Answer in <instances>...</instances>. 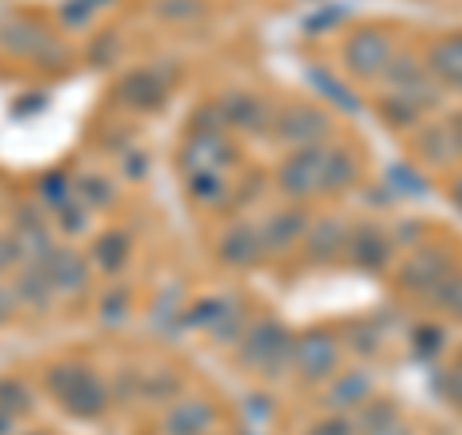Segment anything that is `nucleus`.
I'll return each instance as SVG.
<instances>
[{
  "instance_id": "nucleus-8",
  "label": "nucleus",
  "mask_w": 462,
  "mask_h": 435,
  "mask_svg": "<svg viewBox=\"0 0 462 435\" xmlns=\"http://www.w3.org/2000/svg\"><path fill=\"white\" fill-rule=\"evenodd\" d=\"M370 397H374V378L366 370H343V374L336 370L324 382L320 409L331 412V416H355Z\"/></svg>"
},
{
  "instance_id": "nucleus-6",
  "label": "nucleus",
  "mask_w": 462,
  "mask_h": 435,
  "mask_svg": "<svg viewBox=\"0 0 462 435\" xmlns=\"http://www.w3.org/2000/svg\"><path fill=\"white\" fill-rule=\"evenodd\" d=\"M393 39H389L382 27H358V32L346 35L343 42V69L351 78H382L385 74V66H389V58H393Z\"/></svg>"
},
{
  "instance_id": "nucleus-47",
  "label": "nucleus",
  "mask_w": 462,
  "mask_h": 435,
  "mask_svg": "<svg viewBox=\"0 0 462 435\" xmlns=\"http://www.w3.org/2000/svg\"><path fill=\"white\" fill-rule=\"evenodd\" d=\"M16 309H20L16 289H12V282H0V324H8L16 316Z\"/></svg>"
},
{
  "instance_id": "nucleus-30",
  "label": "nucleus",
  "mask_w": 462,
  "mask_h": 435,
  "mask_svg": "<svg viewBox=\"0 0 462 435\" xmlns=\"http://www.w3.org/2000/svg\"><path fill=\"white\" fill-rule=\"evenodd\" d=\"M35 200H39L42 208L58 212L62 205H69V200H74V181H69L62 170L42 173V178H39V193H35Z\"/></svg>"
},
{
  "instance_id": "nucleus-3",
  "label": "nucleus",
  "mask_w": 462,
  "mask_h": 435,
  "mask_svg": "<svg viewBox=\"0 0 462 435\" xmlns=\"http://www.w3.org/2000/svg\"><path fill=\"white\" fill-rule=\"evenodd\" d=\"M451 273H455L451 255L436 243H420V246H409V258L401 263L397 282H401V289H409V293H416V297L436 301V293L447 285Z\"/></svg>"
},
{
  "instance_id": "nucleus-9",
  "label": "nucleus",
  "mask_w": 462,
  "mask_h": 435,
  "mask_svg": "<svg viewBox=\"0 0 462 435\" xmlns=\"http://www.w3.org/2000/svg\"><path fill=\"white\" fill-rule=\"evenodd\" d=\"M393 251L397 243L382 224H355L351 236H346V258L366 273H382L393 263Z\"/></svg>"
},
{
  "instance_id": "nucleus-28",
  "label": "nucleus",
  "mask_w": 462,
  "mask_h": 435,
  "mask_svg": "<svg viewBox=\"0 0 462 435\" xmlns=\"http://www.w3.org/2000/svg\"><path fill=\"white\" fill-rule=\"evenodd\" d=\"M139 397L151 404H173L181 397V378L173 370H147L139 385Z\"/></svg>"
},
{
  "instance_id": "nucleus-53",
  "label": "nucleus",
  "mask_w": 462,
  "mask_h": 435,
  "mask_svg": "<svg viewBox=\"0 0 462 435\" xmlns=\"http://www.w3.org/2000/svg\"><path fill=\"white\" fill-rule=\"evenodd\" d=\"M212 435H216V431H212Z\"/></svg>"
},
{
  "instance_id": "nucleus-22",
  "label": "nucleus",
  "mask_w": 462,
  "mask_h": 435,
  "mask_svg": "<svg viewBox=\"0 0 462 435\" xmlns=\"http://www.w3.org/2000/svg\"><path fill=\"white\" fill-rule=\"evenodd\" d=\"M12 289H16V301L20 309H32V312H47L54 304V285L47 278V270H42V263H23L16 270V282H12Z\"/></svg>"
},
{
  "instance_id": "nucleus-49",
  "label": "nucleus",
  "mask_w": 462,
  "mask_h": 435,
  "mask_svg": "<svg viewBox=\"0 0 462 435\" xmlns=\"http://www.w3.org/2000/svg\"><path fill=\"white\" fill-rule=\"evenodd\" d=\"M370 435H412V428L404 424V416H397V420H389V424H382V428H374Z\"/></svg>"
},
{
  "instance_id": "nucleus-48",
  "label": "nucleus",
  "mask_w": 462,
  "mask_h": 435,
  "mask_svg": "<svg viewBox=\"0 0 462 435\" xmlns=\"http://www.w3.org/2000/svg\"><path fill=\"white\" fill-rule=\"evenodd\" d=\"M116 47H120V42H116V35H112V32H108V35H100V39H97V47L89 51V62H100L105 54H108V58H116Z\"/></svg>"
},
{
  "instance_id": "nucleus-43",
  "label": "nucleus",
  "mask_w": 462,
  "mask_h": 435,
  "mask_svg": "<svg viewBox=\"0 0 462 435\" xmlns=\"http://www.w3.org/2000/svg\"><path fill=\"white\" fill-rule=\"evenodd\" d=\"M112 385H116V397H120V401H132V397H139L143 370H120V374L112 378Z\"/></svg>"
},
{
  "instance_id": "nucleus-19",
  "label": "nucleus",
  "mask_w": 462,
  "mask_h": 435,
  "mask_svg": "<svg viewBox=\"0 0 462 435\" xmlns=\"http://www.w3.org/2000/svg\"><path fill=\"white\" fill-rule=\"evenodd\" d=\"M42 270H47V278H51L58 297L81 293L85 282H89V263H85L78 251H69V246H54L51 258L42 263Z\"/></svg>"
},
{
  "instance_id": "nucleus-38",
  "label": "nucleus",
  "mask_w": 462,
  "mask_h": 435,
  "mask_svg": "<svg viewBox=\"0 0 462 435\" xmlns=\"http://www.w3.org/2000/svg\"><path fill=\"white\" fill-rule=\"evenodd\" d=\"M431 304H439V309L447 316H455V320H462V270H455L451 278H447V285L436 293V301Z\"/></svg>"
},
{
  "instance_id": "nucleus-7",
  "label": "nucleus",
  "mask_w": 462,
  "mask_h": 435,
  "mask_svg": "<svg viewBox=\"0 0 462 435\" xmlns=\"http://www.w3.org/2000/svg\"><path fill=\"white\" fill-rule=\"evenodd\" d=\"M416 154L424 158L428 166H451L462 158V116L451 120H436V124H420L412 135Z\"/></svg>"
},
{
  "instance_id": "nucleus-50",
  "label": "nucleus",
  "mask_w": 462,
  "mask_h": 435,
  "mask_svg": "<svg viewBox=\"0 0 462 435\" xmlns=\"http://www.w3.org/2000/svg\"><path fill=\"white\" fill-rule=\"evenodd\" d=\"M16 424H20V416H12L8 409H0V435H16Z\"/></svg>"
},
{
  "instance_id": "nucleus-20",
  "label": "nucleus",
  "mask_w": 462,
  "mask_h": 435,
  "mask_svg": "<svg viewBox=\"0 0 462 435\" xmlns=\"http://www.w3.org/2000/svg\"><path fill=\"white\" fill-rule=\"evenodd\" d=\"M216 105L224 112V127H236V132L258 135V132H266V124H273V120H266V105L251 93H227L216 100Z\"/></svg>"
},
{
  "instance_id": "nucleus-13",
  "label": "nucleus",
  "mask_w": 462,
  "mask_h": 435,
  "mask_svg": "<svg viewBox=\"0 0 462 435\" xmlns=\"http://www.w3.org/2000/svg\"><path fill=\"white\" fill-rule=\"evenodd\" d=\"M309 212L300 205H289V208H273L270 216L258 220V231H263V243H266V255H285L293 243L305 239L309 231Z\"/></svg>"
},
{
  "instance_id": "nucleus-31",
  "label": "nucleus",
  "mask_w": 462,
  "mask_h": 435,
  "mask_svg": "<svg viewBox=\"0 0 462 435\" xmlns=\"http://www.w3.org/2000/svg\"><path fill=\"white\" fill-rule=\"evenodd\" d=\"M397 416H401V409H397L393 401H374V397H370L351 420H355L358 435H370L374 428H382V424H389V420H397Z\"/></svg>"
},
{
  "instance_id": "nucleus-52",
  "label": "nucleus",
  "mask_w": 462,
  "mask_h": 435,
  "mask_svg": "<svg viewBox=\"0 0 462 435\" xmlns=\"http://www.w3.org/2000/svg\"><path fill=\"white\" fill-rule=\"evenodd\" d=\"M23 435H51V431H23Z\"/></svg>"
},
{
  "instance_id": "nucleus-2",
  "label": "nucleus",
  "mask_w": 462,
  "mask_h": 435,
  "mask_svg": "<svg viewBox=\"0 0 462 435\" xmlns=\"http://www.w3.org/2000/svg\"><path fill=\"white\" fill-rule=\"evenodd\" d=\"M339 339L324 328H312V331H300L293 336V355H289V370L297 374L300 382L309 385H324L331 374L339 370Z\"/></svg>"
},
{
  "instance_id": "nucleus-34",
  "label": "nucleus",
  "mask_w": 462,
  "mask_h": 435,
  "mask_svg": "<svg viewBox=\"0 0 462 435\" xmlns=\"http://www.w3.org/2000/svg\"><path fill=\"white\" fill-rule=\"evenodd\" d=\"M127 312H132V293L124 285H108V293L100 297V320L116 328L127 320Z\"/></svg>"
},
{
  "instance_id": "nucleus-40",
  "label": "nucleus",
  "mask_w": 462,
  "mask_h": 435,
  "mask_svg": "<svg viewBox=\"0 0 462 435\" xmlns=\"http://www.w3.org/2000/svg\"><path fill=\"white\" fill-rule=\"evenodd\" d=\"M312 81L320 85V89H324L331 100H336L339 108H346V112H355V108H358V97H351V89H346L343 81H336L331 74H320V69H312Z\"/></svg>"
},
{
  "instance_id": "nucleus-29",
  "label": "nucleus",
  "mask_w": 462,
  "mask_h": 435,
  "mask_svg": "<svg viewBox=\"0 0 462 435\" xmlns=\"http://www.w3.org/2000/svg\"><path fill=\"white\" fill-rule=\"evenodd\" d=\"M74 197H78V205L97 212V208H108L112 205L116 190H112V181L105 178V173H81V178L74 181Z\"/></svg>"
},
{
  "instance_id": "nucleus-44",
  "label": "nucleus",
  "mask_w": 462,
  "mask_h": 435,
  "mask_svg": "<svg viewBox=\"0 0 462 435\" xmlns=\"http://www.w3.org/2000/svg\"><path fill=\"white\" fill-rule=\"evenodd\" d=\"M12 266H23V251H20L16 236H12V231H5V236H0V273L12 270Z\"/></svg>"
},
{
  "instance_id": "nucleus-16",
  "label": "nucleus",
  "mask_w": 462,
  "mask_h": 435,
  "mask_svg": "<svg viewBox=\"0 0 462 435\" xmlns=\"http://www.w3.org/2000/svg\"><path fill=\"white\" fill-rule=\"evenodd\" d=\"M108 401H112L108 382L85 366L81 378L74 382V389H69V393L62 397V409H66L69 416H78V420H97V416L108 412Z\"/></svg>"
},
{
  "instance_id": "nucleus-42",
  "label": "nucleus",
  "mask_w": 462,
  "mask_h": 435,
  "mask_svg": "<svg viewBox=\"0 0 462 435\" xmlns=\"http://www.w3.org/2000/svg\"><path fill=\"white\" fill-rule=\"evenodd\" d=\"M439 393L451 401V404H458L462 409V362H451V366H447L443 374H439Z\"/></svg>"
},
{
  "instance_id": "nucleus-11",
  "label": "nucleus",
  "mask_w": 462,
  "mask_h": 435,
  "mask_svg": "<svg viewBox=\"0 0 462 435\" xmlns=\"http://www.w3.org/2000/svg\"><path fill=\"white\" fill-rule=\"evenodd\" d=\"M216 255H220V263L231 270H251L254 263H263V255H266L263 231L251 220H236L231 227H224L220 243H216Z\"/></svg>"
},
{
  "instance_id": "nucleus-26",
  "label": "nucleus",
  "mask_w": 462,
  "mask_h": 435,
  "mask_svg": "<svg viewBox=\"0 0 462 435\" xmlns=\"http://www.w3.org/2000/svg\"><path fill=\"white\" fill-rule=\"evenodd\" d=\"M93 263L105 273H120L127 263H132V236L120 227H108L105 236H97L93 243Z\"/></svg>"
},
{
  "instance_id": "nucleus-23",
  "label": "nucleus",
  "mask_w": 462,
  "mask_h": 435,
  "mask_svg": "<svg viewBox=\"0 0 462 435\" xmlns=\"http://www.w3.org/2000/svg\"><path fill=\"white\" fill-rule=\"evenodd\" d=\"M236 309H239V301L231 297V293H208V297H200V301H193V304H185V309H181V324H185V328L216 331Z\"/></svg>"
},
{
  "instance_id": "nucleus-32",
  "label": "nucleus",
  "mask_w": 462,
  "mask_h": 435,
  "mask_svg": "<svg viewBox=\"0 0 462 435\" xmlns=\"http://www.w3.org/2000/svg\"><path fill=\"white\" fill-rule=\"evenodd\" d=\"M32 385H27L23 378H16V374H8V378H0V409H8L12 416H23L32 412Z\"/></svg>"
},
{
  "instance_id": "nucleus-45",
  "label": "nucleus",
  "mask_w": 462,
  "mask_h": 435,
  "mask_svg": "<svg viewBox=\"0 0 462 435\" xmlns=\"http://www.w3.org/2000/svg\"><path fill=\"white\" fill-rule=\"evenodd\" d=\"M93 0H66V8H62V20L69 23V27H81V23H89V16H93Z\"/></svg>"
},
{
  "instance_id": "nucleus-18",
  "label": "nucleus",
  "mask_w": 462,
  "mask_h": 435,
  "mask_svg": "<svg viewBox=\"0 0 462 435\" xmlns=\"http://www.w3.org/2000/svg\"><path fill=\"white\" fill-rule=\"evenodd\" d=\"M0 47L20 58H39L51 47V32L35 16H8L0 23Z\"/></svg>"
},
{
  "instance_id": "nucleus-51",
  "label": "nucleus",
  "mask_w": 462,
  "mask_h": 435,
  "mask_svg": "<svg viewBox=\"0 0 462 435\" xmlns=\"http://www.w3.org/2000/svg\"><path fill=\"white\" fill-rule=\"evenodd\" d=\"M451 205L462 212V173H458V178L451 181Z\"/></svg>"
},
{
  "instance_id": "nucleus-33",
  "label": "nucleus",
  "mask_w": 462,
  "mask_h": 435,
  "mask_svg": "<svg viewBox=\"0 0 462 435\" xmlns=\"http://www.w3.org/2000/svg\"><path fill=\"white\" fill-rule=\"evenodd\" d=\"M385 190H397L401 197H424L428 193V178L424 173H416L412 166L397 162V166L385 170Z\"/></svg>"
},
{
  "instance_id": "nucleus-21",
  "label": "nucleus",
  "mask_w": 462,
  "mask_h": 435,
  "mask_svg": "<svg viewBox=\"0 0 462 435\" xmlns=\"http://www.w3.org/2000/svg\"><path fill=\"white\" fill-rule=\"evenodd\" d=\"M424 66L439 85H455V89H462V32L431 42Z\"/></svg>"
},
{
  "instance_id": "nucleus-12",
  "label": "nucleus",
  "mask_w": 462,
  "mask_h": 435,
  "mask_svg": "<svg viewBox=\"0 0 462 435\" xmlns=\"http://www.w3.org/2000/svg\"><path fill=\"white\" fill-rule=\"evenodd\" d=\"M12 236H16L20 251H23V263H47L51 251H54L47 208H42L39 200H32V205H23L16 212V227H12Z\"/></svg>"
},
{
  "instance_id": "nucleus-24",
  "label": "nucleus",
  "mask_w": 462,
  "mask_h": 435,
  "mask_svg": "<svg viewBox=\"0 0 462 435\" xmlns=\"http://www.w3.org/2000/svg\"><path fill=\"white\" fill-rule=\"evenodd\" d=\"M358 181V154L343 143L324 147V193H343Z\"/></svg>"
},
{
  "instance_id": "nucleus-15",
  "label": "nucleus",
  "mask_w": 462,
  "mask_h": 435,
  "mask_svg": "<svg viewBox=\"0 0 462 435\" xmlns=\"http://www.w3.org/2000/svg\"><path fill=\"white\" fill-rule=\"evenodd\" d=\"M216 431V409L200 397H178L166 404L162 435H212Z\"/></svg>"
},
{
  "instance_id": "nucleus-25",
  "label": "nucleus",
  "mask_w": 462,
  "mask_h": 435,
  "mask_svg": "<svg viewBox=\"0 0 462 435\" xmlns=\"http://www.w3.org/2000/svg\"><path fill=\"white\" fill-rule=\"evenodd\" d=\"M385 89H397V93H412V89H424L428 81H436L428 74V66H424V58H416L409 51H397L393 58H389V66H385Z\"/></svg>"
},
{
  "instance_id": "nucleus-10",
  "label": "nucleus",
  "mask_w": 462,
  "mask_h": 435,
  "mask_svg": "<svg viewBox=\"0 0 462 435\" xmlns=\"http://www.w3.org/2000/svg\"><path fill=\"white\" fill-rule=\"evenodd\" d=\"M170 78L173 69H162V66H139L132 69L120 85H116V97L124 100L127 108H139V112H151L166 100L170 93Z\"/></svg>"
},
{
  "instance_id": "nucleus-41",
  "label": "nucleus",
  "mask_w": 462,
  "mask_h": 435,
  "mask_svg": "<svg viewBox=\"0 0 462 435\" xmlns=\"http://www.w3.org/2000/svg\"><path fill=\"white\" fill-rule=\"evenodd\" d=\"M305 435H358V428H355L351 416H331V412H324Z\"/></svg>"
},
{
  "instance_id": "nucleus-35",
  "label": "nucleus",
  "mask_w": 462,
  "mask_h": 435,
  "mask_svg": "<svg viewBox=\"0 0 462 435\" xmlns=\"http://www.w3.org/2000/svg\"><path fill=\"white\" fill-rule=\"evenodd\" d=\"M81 370H85V366H78V362H54V366L47 370V389H51V397L62 401L69 389H74V382L81 378Z\"/></svg>"
},
{
  "instance_id": "nucleus-1",
  "label": "nucleus",
  "mask_w": 462,
  "mask_h": 435,
  "mask_svg": "<svg viewBox=\"0 0 462 435\" xmlns=\"http://www.w3.org/2000/svg\"><path fill=\"white\" fill-rule=\"evenodd\" d=\"M289 355H293V331L282 320H273V316H263L239 339V362L247 370L263 374V378H285Z\"/></svg>"
},
{
  "instance_id": "nucleus-37",
  "label": "nucleus",
  "mask_w": 462,
  "mask_h": 435,
  "mask_svg": "<svg viewBox=\"0 0 462 435\" xmlns=\"http://www.w3.org/2000/svg\"><path fill=\"white\" fill-rule=\"evenodd\" d=\"M443 343H447V331L436 324H420L412 331V355H420V358H436L443 351Z\"/></svg>"
},
{
  "instance_id": "nucleus-14",
  "label": "nucleus",
  "mask_w": 462,
  "mask_h": 435,
  "mask_svg": "<svg viewBox=\"0 0 462 435\" xmlns=\"http://www.w3.org/2000/svg\"><path fill=\"white\" fill-rule=\"evenodd\" d=\"M185 170H224L231 158H236V147L227 143V132H205V127H193L189 139L181 147Z\"/></svg>"
},
{
  "instance_id": "nucleus-4",
  "label": "nucleus",
  "mask_w": 462,
  "mask_h": 435,
  "mask_svg": "<svg viewBox=\"0 0 462 435\" xmlns=\"http://www.w3.org/2000/svg\"><path fill=\"white\" fill-rule=\"evenodd\" d=\"M273 139L285 143L289 151H305V147H320L331 135V116L316 105H285L278 116H273Z\"/></svg>"
},
{
  "instance_id": "nucleus-5",
  "label": "nucleus",
  "mask_w": 462,
  "mask_h": 435,
  "mask_svg": "<svg viewBox=\"0 0 462 435\" xmlns=\"http://www.w3.org/2000/svg\"><path fill=\"white\" fill-rule=\"evenodd\" d=\"M324 147L328 143H320V147H305V151H289L282 158L273 181H278V190L289 200H309V197L324 193Z\"/></svg>"
},
{
  "instance_id": "nucleus-46",
  "label": "nucleus",
  "mask_w": 462,
  "mask_h": 435,
  "mask_svg": "<svg viewBox=\"0 0 462 435\" xmlns=\"http://www.w3.org/2000/svg\"><path fill=\"white\" fill-rule=\"evenodd\" d=\"M158 12L170 16V20H189V16H197V12H200V5H197V0H162Z\"/></svg>"
},
{
  "instance_id": "nucleus-27",
  "label": "nucleus",
  "mask_w": 462,
  "mask_h": 435,
  "mask_svg": "<svg viewBox=\"0 0 462 435\" xmlns=\"http://www.w3.org/2000/svg\"><path fill=\"white\" fill-rule=\"evenodd\" d=\"M185 185H189V197L205 208L227 205V197H231V185L224 178V170H193L189 178H185Z\"/></svg>"
},
{
  "instance_id": "nucleus-39",
  "label": "nucleus",
  "mask_w": 462,
  "mask_h": 435,
  "mask_svg": "<svg viewBox=\"0 0 462 435\" xmlns=\"http://www.w3.org/2000/svg\"><path fill=\"white\" fill-rule=\"evenodd\" d=\"M54 216H58V231H66V236H81V231L89 227V208L78 205V197L58 208Z\"/></svg>"
},
{
  "instance_id": "nucleus-36",
  "label": "nucleus",
  "mask_w": 462,
  "mask_h": 435,
  "mask_svg": "<svg viewBox=\"0 0 462 435\" xmlns=\"http://www.w3.org/2000/svg\"><path fill=\"white\" fill-rule=\"evenodd\" d=\"M382 343H385V331L374 324V320H363V324H355L351 328V347L358 355H366V358H374L382 351Z\"/></svg>"
},
{
  "instance_id": "nucleus-17",
  "label": "nucleus",
  "mask_w": 462,
  "mask_h": 435,
  "mask_svg": "<svg viewBox=\"0 0 462 435\" xmlns=\"http://www.w3.org/2000/svg\"><path fill=\"white\" fill-rule=\"evenodd\" d=\"M346 236H351V227L343 224V216H320V220H312L309 231H305V258L309 263H331V258H339V251H346Z\"/></svg>"
}]
</instances>
